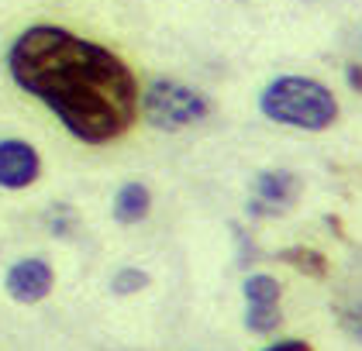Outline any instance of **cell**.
<instances>
[{
  "label": "cell",
  "instance_id": "obj_2",
  "mask_svg": "<svg viewBox=\"0 0 362 351\" xmlns=\"http://www.w3.org/2000/svg\"><path fill=\"white\" fill-rule=\"evenodd\" d=\"M266 121L297 131H328L338 121V100L325 83L310 76H276L259 93Z\"/></svg>",
  "mask_w": 362,
  "mask_h": 351
},
{
  "label": "cell",
  "instance_id": "obj_3",
  "mask_svg": "<svg viewBox=\"0 0 362 351\" xmlns=\"http://www.w3.org/2000/svg\"><path fill=\"white\" fill-rule=\"evenodd\" d=\"M139 110L159 131H183L211 114V100H207V93H200L180 80H156L141 93Z\"/></svg>",
  "mask_w": 362,
  "mask_h": 351
},
{
  "label": "cell",
  "instance_id": "obj_9",
  "mask_svg": "<svg viewBox=\"0 0 362 351\" xmlns=\"http://www.w3.org/2000/svg\"><path fill=\"white\" fill-rule=\"evenodd\" d=\"M276 262L304 272L307 279H328V272H332L328 258L317 248H310V244H290V248H283V251H276Z\"/></svg>",
  "mask_w": 362,
  "mask_h": 351
},
{
  "label": "cell",
  "instance_id": "obj_5",
  "mask_svg": "<svg viewBox=\"0 0 362 351\" xmlns=\"http://www.w3.org/2000/svg\"><path fill=\"white\" fill-rule=\"evenodd\" d=\"M242 293H245V331H252V334H273L283 324V314H279L283 286L273 275H266V272H252L242 282Z\"/></svg>",
  "mask_w": 362,
  "mask_h": 351
},
{
  "label": "cell",
  "instance_id": "obj_13",
  "mask_svg": "<svg viewBox=\"0 0 362 351\" xmlns=\"http://www.w3.org/2000/svg\"><path fill=\"white\" fill-rule=\"evenodd\" d=\"M345 80H349V86H352L356 93H362V66H359V62H349V69H345Z\"/></svg>",
  "mask_w": 362,
  "mask_h": 351
},
{
  "label": "cell",
  "instance_id": "obj_6",
  "mask_svg": "<svg viewBox=\"0 0 362 351\" xmlns=\"http://www.w3.org/2000/svg\"><path fill=\"white\" fill-rule=\"evenodd\" d=\"M56 286V272L45 258L31 255V258H18L7 275H4V293L14 299V303H25V307H35L52 293Z\"/></svg>",
  "mask_w": 362,
  "mask_h": 351
},
{
  "label": "cell",
  "instance_id": "obj_11",
  "mask_svg": "<svg viewBox=\"0 0 362 351\" xmlns=\"http://www.w3.org/2000/svg\"><path fill=\"white\" fill-rule=\"evenodd\" d=\"M338 317H341V327H345L352 338H359V341H362V303H359V307H345Z\"/></svg>",
  "mask_w": 362,
  "mask_h": 351
},
{
  "label": "cell",
  "instance_id": "obj_10",
  "mask_svg": "<svg viewBox=\"0 0 362 351\" xmlns=\"http://www.w3.org/2000/svg\"><path fill=\"white\" fill-rule=\"evenodd\" d=\"M152 286V275L139 266H121V269L111 275V293L114 297H135L141 290Z\"/></svg>",
  "mask_w": 362,
  "mask_h": 351
},
{
  "label": "cell",
  "instance_id": "obj_1",
  "mask_svg": "<svg viewBox=\"0 0 362 351\" xmlns=\"http://www.w3.org/2000/svg\"><path fill=\"white\" fill-rule=\"evenodd\" d=\"M7 73L83 145H111L139 121L141 93L132 66L69 28H25L7 49Z\"/></svg>",
  "mask_w": 362,
  "mask_h": 351
},
{
  "label": "cell",
  "instance_id": "obj_8",
  "mask_svg": "<svg viewBox=\"0 0 362 351\" xmlns=\"http://www.w3.org/2000/svg\"><path fill=\"white\" fill-rule=\"evenodd\" d=\"M148 214H152V189L145 186V183H121L111 203L114 220L124 224V227H132V224H141Z\"/></svg>",
  "mask_w": 362,
  "mask_h": 351
},
{
  "label": "cell",
  "instance_id": "obj_7",
  "mask_svg": "<svg viewBox=\"0 0 362 351\" xmlns=\"http://www.w3.org/2000/svg\"><path fill=\"white\" fill-rule=\"evenodd\" d=\"M42 176V155L25 138H0V189H28Z\"/></svg>",
  "mask_w": 362,
  "mask_h": 351
},
{
  "label": "cell",
  "instance_id": "obj_12",
  "mask_svg": "<svg viewBox=\"0 0 362 351\" xmlns=\"http://www.w3.org/2000/svg\"><path fill=\"white\" fill-rule=\"evenodd\" d=\"M262 351H314L307 341H300V338H283V341H276V345H266Z\"/></svg>",
  "mask_w": 362,
  "mask_h": 351
},
{
  "label": "cell",
  "instance_id": "obj_4",
  "mask_svg": "<svg viewBox=\"0 0 362 351\" xmlns=\"http://www.w3.org/2000/svg\"><path fill=\"white\" fill-rule=\"evenodd\" d=\"M304 196V179L293 169H262L252 179L249 214L252 217H283Z\"/></svg>",
  "mask_w": 362,
  "mask_h": 351
}]
</instances>
